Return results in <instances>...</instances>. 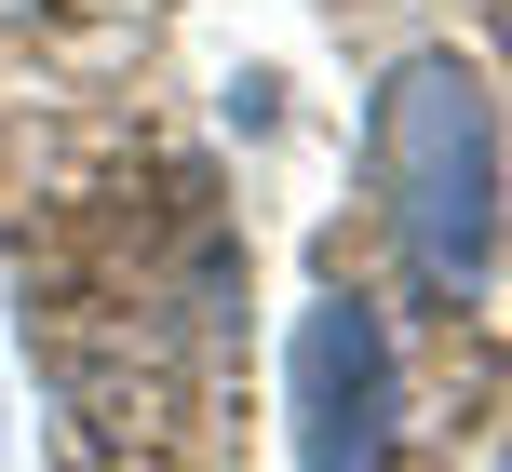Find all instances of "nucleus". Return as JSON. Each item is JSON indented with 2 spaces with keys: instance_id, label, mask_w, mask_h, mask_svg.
Instances as JSON below:
<instances>
[{
  "instance_id": "nucleus-2",
  "label": "nucleus",
  "mask_w": 512,
  "mask_h": 472,
  "mask_svg": "<svg viewBox=\"0 0 512 472\" xmlns=\"http://www.w3.org/2000/svg\"><path fill=\"white\" fill-rule=\"evenodd\" d=\"M405 446V365L364 297H324L297 324V472H391Z\"/></svg>"
},
{
  "instance_id": "nucleus-1",
  "label": "nucleus",
  "mask_w": 512,
  "mask_h": 472,
  "mask_svg": "<svg viewBox=\"0 0 512 472\" xmlns=\"http://www.w3.org/2000/svg\"><path fill=\"white\" fill-rule=\"evenodd\" d=\"M364 149H378L391 230H405V270L432 297H472L499 257V122L472 95L459 54H405L391 95L364 108Z\"/></svg>"
}]
</instances>
